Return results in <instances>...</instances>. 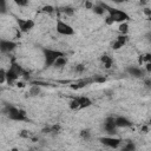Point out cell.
<instances>
[{"label": "cell", "instance_id": "obj_1", "mask_svg": "<svg viewBox=\"0 0 151 151\" xmlns=\"http://www.w3.org/2000/svg\"><path fill=\"white\" fill-rule=\"evenodd\" d=\"M103 8L107 12V17H106V24L110 25V24H113V22H127L131 20L130 15L123 11V9H119V8H113L111 6H109L106 2H99Z\"/></svg>", "mask_w": 151, "mask_h": 151}, {"label": "cell", "instance_id": "obj_2", "mask_svg": "<svg viewBox=\"0 0 151 151\" xmlns=\"http://www.w3.org/2000/svg\"><path fill=\"white\" fill-rule=\"evenodd\" d=\"M20 77H25L26 79L29 78V76L27 74V72L22 68V66H20L18 63L12 61L9 65V68L6 71V81L8 84H13L15 80H18Z\"/></svg>", "mask_w": 151, "mask_h": 151}, {"label": "cell", "instance_id": "obj_3", "mask_svg": "<svg viewBox=\"0 0 151 151\" xmlns=\"http://www.w3.org/2000/svg\"><path fill=\"white\" fill-rule=\"evenodd\" d=\"M4 113L6 114V117L9 119V120H13V122H25L27 120V116H26V112L12 104H7L5 105V107L2 109Z\"/></svg>", "mask_w": 151, "mask_h": 151}, {"label": "cell", "instance_id": "obj_4", "mask_svg": "<svg viewBox=\"0 0 151 151\" xmlns=\"http://www.w3.org/2000/svg\"><path fill=\"white\" fill-rule=\"evenodd\" d=\"M41 52H42V57H44V67L45 68H48V67L53 66L54 63H55V60L59 57L65 55V53L63 51L50 48V47H42L41 48Z\"/></svg>", "mask_w": 151, "mask_h": 151}, {"label": "cell", "instance_id": "obj_5", "mask_svg": "<svg viewBox=\"0 0 151 151\" xmlns=\"http://www.w3.org/2000/svg\"><path fill=\"white\" fill-rule=\"evenodd\" d=\"M92 105V100L86 97V96H79V97H74L71 101H70V107L72 110H81V109H86L90 107Z\"/></svg>", "mask_w": 151, "mask_h": 151}, {"label": "cell", "instance_id": "obj_6", "mask_svg": "<svg viewBox=\"0 0 151 151\" xmlns=\"http://www.w3.org/2000/svg\"><path fill=\"white\" fill-rule=\"evenodd\" d=\"M55 31L60 35H73L76 33L74 28L70 24L63 21L61 19H58L57 20V22H55Z\"/></svg>", "mask_w": 151, "mask_h": 151}, {"label": "cell", "instance_id": "obj_7", "mask_svg": "<svg viewBox=\"0 0 151 151\" xmlns=\"http://www.w3.org/2000/svg\"><path fill=\"white\" fill-rule=\"evenodd\" d=\"M99 142L100 144H103L104 146H107L110 149H117L120 146V144L123 143V140L118 137H114V136H104V137H100L99 138Z\"/></svg>", "mask_w": 151, "mask_h": 151}, {"label": "cell", "instance_id": "obj_8", "mask_svg": "<svg viewBox=\"0 0 151 151\" xmlns=\"http://www.w3.org/2000/svg\"><path fill=\"white\" fill-rule=\"evenodd\" d=\"M15 21H17V25H18L19 31H20L21 33H28V32H31V31L34 28V26H35V22H34V20H32V19L17 18Z\"/></svg>", "mask_w": 151, "mask_h": 151}, {"label": "cell", "instance_id": "obj_9", "mask_svg": "<svg viewBox=\"0 0 151 151\" xmlns=\"http://www.w3.org/2000/svg\"><path fill=\"white\" fill-rule=\"evenodd\" d=\"M103 129H104V131H105L107 134L116 136V134H117V129H118V127H117V125H116L114 117H112V116L106 117V119L104 120Z\"/></svg>", "mask_w": 151, "mask_h": 151}, {"label": "cell", "instance_id": "obj_10", "mask_svg": "<svg viewBox=\"0 0 151 151\" xmlns=\"http://www.w3.org/2000/svg\"><path fill=\"white\" fill-rule=\"evenodd\" d=\"M17 46H18V44L13 40H8V39H1L0 40V51L2 53H11L12 51L15 50Z\"/></svg>", "mask_w": 151, "mask_h": 151}, {"label": "cell", "instance_id": "obj_11", "mask_svg": "<svg viewBox=\"0 0 151 151\" xmlns=\"http://www.w3.org/2000/svg\"><path fill=\"white\" fill-rule=\"evenodd\" d=\"M114 122H116V125L118 129L120 127H131L132 126V122L125 117V116H118V117H114Z\"/></svg>", "mask_w": 151, "mask_h": 151}, {"label": "cell", "instance_id": "obj_12", "mask_svg": "<svg viewBox=\"0 0 151 151\" xmlns=\"http://www.w3.org/2000/svg\"><path fill=\"white\" fill-rule=\"evenodd\" d=\"M126 72H127L131 77H133V78H143V77H144V71H143L140 67H138V66H132V65H130V66L126 67Z\"/></svg>", "mask_w": 151, "mask_h": 151}, {"label": "cell", "instance_id": "obj_13", "mask_svg": "<svg viewBox=\"0 0 151 151\" xmlns=\"http://www.w3.org/2000/svg\"><path fill=\"white\" fill-rule=\"evenodd\" d=\"M127 41V35L126 34H120L119 37H117L116 41L112 44V48L113 50H119L120 47H123Z\"/></svg>", "mask_w": 151, "mask_h": 151}, {"label": "cell", "instance_id": "obj_14", "mask_svg": "<svg viewBox=\"0 0 151 151\" xmlns=\"http://www.w3.org/2000/svg\"><path fill=\"white\" fill-rule=\"evenodd\" d=\"M100 61L103 63V65L105 66V68H110V67L112 66V64H113L112 58H111L110 55H107V54H103V55L100 57Z\"/></svg>", "mask_w": 151, "mask_h": 151}, {"label": "cell", "instance_id": "obj_15", "mask_svg": "<svg viewBox=\"0 0 151 151\" xmlns=\"http://www.w3.org/2000/svg\"><path fill=\"white\" fill-rule=\"evenodd\" d=\"M67 64V58H66V54L65 55H61V57H59L57 60H55V63H54V67H63V66H65Z\"/></svg>", "mask_w": 151, "mask_h": 151}, {"label": "cell", "instance_id": "obj_16", "mask_svg": "<svg viewBox=\"0 0 151 151\" xmlns=\"http://www.w3.org/2000/svg\"><path fill=\"white\" fill-rule=\"evenodd\" d=\"M91 9H92V12H93L94 14H97V15H103V14H104V13L106 12V11H105V9L103 8V6H101L100 4H97V5H93Z\"/></svg>", "mask_w": 151, "mask_h": 151}, {"label": "cell", "instance_id": "obj_17", "mask_svg": "<svg viewBox=\"0 0 151 151\" xmlns=\"http://www.w3.org/2000/svg\"><path fill=\"white\" fill-rule=\"evenodd\" d=\"M123 151H134L136 149H137V146H136V144H134V142H132V140H127L126 143H125V145H123Z\"/></svg>", "mask_w": 151, "mask_h": 151}, {"label": "cell", "instance_id": "obj_18", "mask_svg": "<svg viewBox=\"0 0 151 151\" xmlns=\"http://www.w3.org/2000/svg\"><path fill=\"white\" fill-rule=\"evenodd\" d=\"M118 31H119L120 34H127V32H129V24L127 22H120L119 27H118Z\"/></svg>", "mask_w": 151, "mask_h": 151}, {"label": "cell", "instance_id": "obj_19", "mask_svg": "<svg viewBox=\"0 0 151 151\" xmlns=\"http://www.w3.org/2000/svg\"><path fill=\"white\" fill-rule=\"evenodd\" d=\"M138 61H139V64H142V63H151V53H145V54L140 55Z\"/></svg>", "mask_w": 151, "mask_h": 151}, {"label": "cell", "instance_id": "obj_20", "mask_svg": "<svg viewBox=\"0 0 151 151\" xmlns=\"http://www.w3.org/2000/svg\"><path fill=\"white\" fill-rule=\"evenodd\" d=\"M41 13H47V14H51V13H53L54 12V7L53 6H51V5H45L42 8H41V11H40Z\"/></svg>", "mask_w": 151, "mask_h": 151}, {"label": "cell", "instance_id": "obj_21", "mask_svg": "<svg viewBox=\"0 0 151 151\" xmlns=\"http://www.w3.org/2000/svg\"><path fill=\"white\" fill-rule=\"evenodd\" d=\"M80 137H81L83 139H85V140L90 139V138H91V132H90V130H81V131H80Z\"/></svg>", "mask_w": 151, "mask_h": 151}, {"label": "cell", "instance_id": "obj_22", "mask_svg": "<svg viewBox=\"0 0 151 151\" xmlns=\"http://www.w3.org/2000/svg\"><path fill=\"white\" fill-rule=\"evenodd\" d=\"M7 12V4L6 0H0V13L1 14H6Z\"/></svg>", "mask_w": 151, "mask_h": 151}, {"label": "cell", "instance_id": "obj_23", "mask_svg": "<svg viewBox=\"0 0 151 151\" xmlns=\"http://www.w3.org/2000/svg\"><path fill=\"white\" fill-rule=\"evenodd\" d=\"M13 2H14L17 6H19V7H25V6L28 5L29 0H13Z\"/></svg>", "mask_w": 151, "mask_h": 151}, {"label": "cell", "instance_id": "obj_24", "mask_svg": "<svg viewBox=\"0 0 151 151\" xmlns=\"http://www.w3.org/2000/svg\"><path fill=\"white\" fill-rule=\"evenodd\" d=\"M92 79H93V83H105L106 81V78L103 76H94Z\"/></svg>", "mask_w": 151, "mask_h": 151}, {"label": "cell", "instance_id": "obj_25", "mask_svg": "<svg viewBox=\"0 0 151 151\" xmlns=\"http://www.w3.org/2000/svg\"><path fill=\"white\" fill-rule=\"evenodd\" d=\"M63 12H64L65 14H67V15H72V14L74 13V9H73L72 7H68V6H67V7H64V8H63Z\"/></svg>", "mask_w": 151, "mask_h": 151}, {"label": "cell", "instance_id": "obj_26", "mask_svg": "<svg viewBox=\"0 0 151 151\" xmlns=\"http://www.w3.org/2000/svg\"><path fill=\"white\" fill-rule=\"evenodd\" d=\"M5 81H6V71L4 68H1L0 70V83L4 84Z\"/></svg>", "mask_w": 151, "mask_h": 151}, {"label": "cell", "instance_id": "obj_27", "mask_svg": "<svg viewBox=\"0 0 151 151\" xmlns=\"http://www.w3.org/2000/svg\"><path fill=\"white\" fill-rule=\"evenodd\" d=\"M74 70H76V72H77V73H83V72L85 71V66H84L83 64H78V65L76 66V68H74Z\"/></svg>", "mask_w": 151, "mask_h": 151}, {"label": "cell", "instance_id": "obj_28", "mask_svg": "<svg viewBox=\"0 0 151 151\" xmlns=\"http://www.w3.org/2000/svg\"><path fill=\"white\" fill-rule=\"evenodd\" d=\"M144 85H145V87L151 88V78H145L144 79Z\"/></svg>", "mask_w": 151, "mask_h": 151}, {"label": "cell", "instance_id": "obj_29", "mask_svg": "<svg viewBox=\"0 0 151 151\" xmlns=\"http://www.w3.org/2000/svg\"><path fill=\"white\" fill-rule=\"evenodd\" d=\"M145 71L147 73H151V63H145Z\"/></svg>", "mask_w": 151, "mask_h": 151}, {"label": "cell", "instance_id": "obj_30", "mask_svg": "<svg viewBox=\"0 0 151 151\" xmlns=\"http://www.w3.org/2000/svg\"><path fill=\"white\" fill-rule=\"evenodd\" d=\"M38 93H39V87H33V88L31 90V94L35 96V94H38Z\"/></svg>", "mask_w": 151, "mask_h": 151}, {"label": "cell", "instance_id": "obj_31", "mask_svg": "<svg viewBox=\"0 0 151 151\" xmlns=\"http://www.w3.org/2000/svg\"><path fill=\"white\" fill-rule=\"evenodd\" d=\"M144 13H145L149 18H151V9H150V8H145V9H144Z\"/></svg>", "mask_w": 151, "mask_h": 151}, {"label": "cell", "instance_id": "obj_32", "mask_svg": "<svg viewBox=\"0 0 151 151\" xmlns=\"http://www.w3.org/2000/svg\"><path fill=\"white\" fill-rule=\"evenodd\" d=\"M111 1H113L114 4H123V2H126L127 0H111Z\"/></svg>", "mask_w": 151, "mask_h": 151}, {"label": "cell", "instance_id": "obj_33", "mask_svg": "<svg viewBox=\"0 0 151 151\" xmlns=\"http://www.w3.org/2000/svg\"><path fill=\"white\" fill-rule=\"evenodd\" d=\"M146 38H147V39H149V40L151 41V32H149V33L146 34Z\"/></svg>", "mask_w": 151, "mask_h": 151}, {"label": "cell", "instance_id": "obj_34", "mask_svg": "<svg viewBox=\"0 0 151 151\" xmlns=\"http://www.w3.org/2000/svg\"><path fill=\"white\" fill-rule=\"evenodd\" d=\"M149 124L151 125V117H150V119H149Z\"/></svg>", "mask_w": 151, "mask_h": 151}]
</instances>
